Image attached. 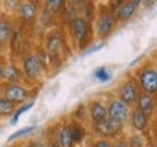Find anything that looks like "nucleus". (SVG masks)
Instances as JSON below:
<instances>
[{
    "instance_id": "obj_1",
    "label": "nucleus",
    "mask_w": 157,
    "mask_h": 147,
    "mask_svg": "<svg viewBox=\"0 0 157 147\" xmlns=\"http://www.w3.org/2000/svg\"><path fill=\"white\" fill-rule=\"evenodd\" d=\"M70 31V37H71V42H73L77 50H86L87 47L92 44V41L95 38V32H93V26L92 23L87 22L83 16H76L71 21V23L67 26Z\"/></svg>"
},
{
    "instance_id": "obj_2",
    "label": "nucleus",
    "mask_w": 157,
    "mask_h": 147,
    "mask_svg": "<svg viewBox=\"0 0 157 147\" xmlns=\"http://www.w3.org/2000/svg\"><path fill=\"white\" fill-rule=\"evenodd\" d=\"M19 63H21L19 66H21V70L23 74V85L28 86V87H35L42 80L44 70L41 67L34 50L22 54L19 57Z\"/></svg>"
},
{
    "instance_id": "obj_3",
    "label": "nucleus",
    "mask_w": 157,
    "mask_h": 147,
    "mask_svg": "<svg viewBox=\"0 0 157 147\" xmlns=\"http://www.w3.org/2000/svg\"><path fill=\"white\" fill-rule=\"evenodd\" d=\"M117 28L115 16H113V7H109L108 5H101L95 9V32L96 38L99 41L106 40L111 37L112 32Z\"/></svg>"
},
{
    "instance_id": "obj_4",
    "label": "nucleus",
    "mask_w": 157,
    "mask_h": 147,
    "mask_svg": "<svg viewBox=\"0 0 157 147\" xmlns=\"http://www.w3.org/2000/svg\"><path fill=\"white\" fill-rule=\"evenodd\" d=\"M66 45L64 37L61 31L58 29H48V32L44 35V45L42 48L45 50L50 61V68H58L61 66V54L63 48Z\"/></svg>"
},
{
    "instance_id": "obj_5",
    "label": "nucleus",
    "mask_w": 157,
    "mask_h": 147,
    "mask_svg": "<svg viewBox=\"0 0 157 147\" xmlns=\"http://www.w3.org/2000/svg\"><path fill=\"white\" fill-rule=\"evenodd\" d=\"M134 80L140 87L141 92L148 95H156L157 92V68L154 61H146L135 68L132 74Z\"/></svg>"
},
{
    "instance_id": "obj_6",
    "label": "nucleus",
    "mask_w": 157,
    "mask_h": 147,
    "mask_svg": "<svg viewBox=\"0 0 157 147\" xmlns=\"http://www.w3.org/2000/svg\"><path fill=\"white\" fill-rule=\"evenodd\" d=\"M34 89L36 87H28L22 83H3V82L0 83V95L12 103H15L16 106L32 101V98L36 93Z\"/></svg>"
},
{
    "instance_id": "obj_7",
    "label": "nucleus",
    "mask_w": 157,
    "mask_h": 147,
    "mask_svg": "<svg viewBox=\"0 0 157 147\" xmlns=\"http://www.w3.org/2000/svg\"><path fill=\"white\" fill-rule=\"evenodd\" d=\"M41 6H42V2H32V0L21 2V5H19L16 13L13 16L16 19V22L19 25H22L23 28L25 26H32L38 19Z\"/></svg>"
},
{
    "instance_id": "obj_8",
    "label": "nucleus",
    "mask_w": 157,
    "mask_h": 147,
    "mask_svg": "<svg viewBox=\"0 0 157 147\" xmlns=\"http://www.w3.org/2000/svg\"><path fill=\"white\" fill-rule=\"evenodd\" d=\"M117 96L121 102H124L127 106L131 109V108L135 106V103H137V98L140 95V87L137 85V82L134 80L132 76H128V77H125L122 79V82H119V85L117 86Z\"/></svg>"
},
{
    "instance_id": "obj_9",
    "label": "nucleus",
    "mask_w": 157,
    "mask_h": 147,
    "mask_svg": "<svg viewBox=\"0 0 157 147\" xmlns=\"http://www.w3.org/2000/svg\"><path fill=\"white\" fill-rule=\"evenodd\" d=\"M16 25V19L12 15H7L0 10V54H6L9 51V41L12 32Z\"/></svg>"
},
{
    "instance_id": "obj_10",
    "label": "nucleus",
    "mask_w": 157,
    "mask_h": 147,
    "mask_svg": "<svg viewBox=\"0 0 157 147\" xmlns=\"http://www.w3.org/2000/svg\"><path fill=\"white\" fill-rule=\"evenodd\" d=\"M141 2L137 0H127V2H117L113 3V16H115V22L118 23H125L131 21L134 15L137 13L138 7H140Z\"/></svg>"
},
{
    "instance_id": "obj_11",
    "label": "nucleus",
    "mask_w": 157,
    "mask_h": 147,
    "mask_svg": "<svg viewBox=\"0 0 157 147\" xmlns=\"http://www.w3.org/2000/svg\"><path fill=\"white\" fill-rule=\"evenodd\" d=\"M106 105V115L109 119H113V121H117L119 124H127L128 122V117H129V109L124 102H121L118 98H111V99H108V103Z\"/></svg>"
},
{
    "instance_id": "obj_12",
    "label": "nucleus",
    "mask_w": 157,
    "mask_h": 147,
    "mask_svg": "<svg viewBox=\"0 0 157 147\" xmlns=\"http://www.w3.org/2000/svg\"><path fill=\"white\" fill-rule=\"evenodd\" d=\"M93 131H95L101 138H108V140H115L117 137L122 136L124 124H119L113 119H103L102 122L93 125Z\"/></svg>"
},
{
    "instance_id": "obj_13",
    "label": "nucleus",
    "mask_w": 157,
    "mask_h": 147,
    "mask_svg": "<svg viewBox=\"0 0 157 147\" xmlns=\"http://www.w3.org/2000/svg\"><path fill=\"white\" fill-rule=\"evenodd\" d=\"M135 108L151 121L156 117V95H148V93L140 92V95L137 98Z\"/></svg>"
},
{
    "instance_id": "obj_14",
    "label": "nucleus",
    "mask_w": 157,
    "mask_h": 147,
    "mask_svg": "<svg viewBox=\"0 0 157 147\" xmlns=\"http://www.w3.org/2000/svg\"><path fill=\"white\" fill-rule=\"evenodd\" d=\"M86 111H87V115H89L90 121L95 124H99L103 119L108 118L106 115V105L105 102H102L101 99H90L87 103H86Z\"/></svg>"
},
{
    "instance_id": "obj_15",
    "label": "nucleus",
    "mask_w": 157,
    "mask_h": 147,
    "mask_svg": "<svg viewBox=\"0 0 157 147\" xmlns=\"http://www.w3.org/2000/svg\"><path fill=\"white\" fill-rule=\"evenodd\" d=\"M3 83H22L23 85V74L19 63L9 57H7V63L3 72Z\"/></svg>"
},
{
    "instance_id": "obj_16",
    "label": "nucleus",
    "mask_w": 157,
    "mask_h": 147,
    "mask_svg": "<svg viewBox=\"0 0 157 147\" xmlns=\"http://www.w3.org/2000/svg\"><path fill=\"white\" fill-rule=\"evenodd\" d=\"M128 122L131 124V127H132V130H134L135 133L143 134V133L148 131V128H150V122H151V121L147 118L146 115H143V114L134 106V108H131V111H129Z\"/></svg>"
},
{
    "instance_id": "obj_17",
    "label": "nucleus",
    "mask_w": 157,
    "mask_h": 147,
    "mask_svg": "<svg viewBox=\"0 0 157 147\" xmlns=\"http://www.w3.org/2000/svg\"><path fill=\"white\" fill-rule=\"evenodd\" d=\"M54 141L60 147H76L74 146L71 136H70V130H68V122H63L56 128V138Z\"/></svg>"
},
{
    "instance_id": "obj_18",
    "label": "nucleus",
    "mask_w": 157,
    "mask_h": 147,
    "mask_svg": "<svg viewBox=\"0 0 157 147\" xmlns=\"http://www.w3.org/2000/svg\"><path fill=\"white\" fill-rule=\"evenodd\" d=\"M68 130H70V136H71L74 146L80 144L86 138V130H84L83 124L80 121H70L68 122Z\"/></svg>"
},
{
    "instance_id": "obj_19",
    "label": "nucleus",
    "mask_w": 157,
    "mask_h": 147,
    "mask_svg": "<svg viewBox=\"0 0 157 147\" xmlns=\"http://www.w3.org/2000/svg\"><path fill=\"white\" fill-rule=\"evenodd\" d=\"M16 105L12 103L10 101H7L6 98H3L0 95V119H6V118H10L12 115L15 114L16 111Z\"/></svg>"
},
{
    "instance_id": "obj_20",
    "label": "nucleus",
    "mask_w": 157,
    "mask_h": 147,
    "mask_svg": "<svg viewBox=\"0 0 157 147\" xmlns=\"http://www.w3.org/2000/svg\"><path fill=\"white\" fill-rule=\"evenodd\" d=\"M64 5H66L64 0H47V2L42 3L45 10L50 12L51 15H54V16H58V15L61 13Z\"/></svg>"
},
{
    "instance_id": "obj_21",
    "label": "nucleus",
    "mask_w": 157,
    "mask_h": 147,
    "mask_svg": "<svg viewBox=\"0 0 157 147\" xmlns=\"http://www.w3.org/2000/svg\"><path fill=\"white\" fill-rule=\"evenodd\" d=\"M127 144H128V147H147L143 134H138V133L129 134L127 137Z\"/></svg>"
},
{
    "instance_id": "obj_22",
    "label": "nucleus",
    "mask_w": 157,
    "mask_h": 147,
    "mask_svg": "<svg viewBox=\"0 0 157 147\" xmlns=\"http://www.w3.org/2000/svg\"><path fill=\"white\" fill-rule=\"evenodd\" d=\"M35 130V125H31V127H25V128H22V130H19V131H16V133H13L9 138H7V141L10 143V141H13V140H16V138H19V137H22V136H25V134H29L31 131H34Z\"/></svg>"
},
{
    "instance_id": "obj_23",
    "label": "nucleus",
    "mask_w": 157,
    "mask_h": 147,
    "mask_svg": "<svg viewBox=\"0 0 157 147\" xmlns=\"http://www.w3.org/2000/svg\"><path fill=\"white\" fill-rule=\"evenodd\" d=\"M90 147H113V140H108V138H101V137H98L95 138Z\"/></svg>"
},
{
    "instance_id": "obj_24",
    "label": "nucleus",
    "mask_w": 157,
    "mask_h": 147,
    "mask_svg": "<svg viewBox=\"0 0 157 147\" xmlns=\"http://www.w3.org/2000/svg\"><path fill=\"white\" fill-rule=\"evenodd\" d=\"M32 105H34V101H31V102H28V103H23L22 106L21 108H16V111H15V117H13V122H16L17 121V118H19V117H21V115H22L23 112H25V111H28L29 108L32 106Z\"/></svg>"
},
{
    "instance_id": "obj_25",
    "label": "nucleus",
    "mask_w": 157,
    "mask_h": 147,
    "mask_svg": "<svg viewBox=\"0 0 157 147\" xmlns=\"http://www.w3.org/2000/svg\"><path fill=\"white\" fill-rule=\"evenodd\" d=\"M96 77L99 80H102V82H105V80L109 79V73H108L106 67H101L96 70Z\"/></svg>"
},
{
    "instance_id": "obj_26",
    "label": "nucleus",
    "mask_w": 157,
    "mask_h": 147,
    "mask_svg": "<svg viewBox=\"0 0 157 147\" xmlns=\"http://www.w3.org/2000/svg\"><path fill=\"white\" fill-rule=\"evenodd\" d=\"M6 63H7V56L6 54H0V83L3 82V72H5Z\"/></svg>"
},
{
    "instance_id": "obj_27",
    "label": "nucleus",
    "mask_w": 157,
    "mask_h": 147,
    "mask_svg": "<svg viewBox=\"0 0 157 147\" xmlns=\"http://www.w3.org/2000/svg\"><path fill=\"white\" fill-rule=\"evenodd\" d=\"M113 147H128L127 144V137L124 136H119L113 140Z\"/></svg>"
},
{
    "instance_id": "obj_28",
    "label": "nucleus",
    "mask_w": 157,
    "mask_h": 147,
    "mask_svg": "<svg viewBox=\"0 0 157 147\" xmlns=\"http://www.w3.org/2000/svg\"><path fill=\"white\" fill-rule=\"evenodd\" d=\"M34 147H48V143L44 140H34Z\"/></svg>"
},
{
    "instance_id": "obj_29",
    "label": "nucleus",
    "mask_w": 157,
    "mask_h": 147,
    "mask_svg": "<svg viewBox=\"0 0 157 147\" xmlns=\"http://www.w3.org/2000/svg\"><path fill=\"white\" fill-rule=\"evenodd\" d=\"M23 147H34V140H29V141H26L25 144H23Z\"/></svg>"
},
{
    "instance_id": "obj_30",
    "label": "nucleus",
    "mask_w": 157,
    "mask_h": 147,
    "mask_svg": "<svg viewBox=\"0 0 157 147\" xmlns=\"http://www.w3.org/2000/svg\"><path fill=\"white\" fill-rule=\"evenodd\" d=\"M48 147H60V146H58V144H57L54 140H51V141L48 143Z\"/></svg>"
},
{
    "instance_id": "obj_31",
    "label": "nucleus",
    "mask_w": 157,
    "mask_h": 147,
    "mask_svg": "<svg viewBox=\"0 0 157 147\" xmlns=\"http://www.w3.org/2000/svg\"><path fill=\"white\" fill-rule=\"evenodd\" d=\"M17 147H19V146H17Z\"/></svg>"
}]
</instances>
